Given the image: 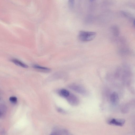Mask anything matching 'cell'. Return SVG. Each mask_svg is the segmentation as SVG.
<instances>
[{"instance_id":"cell-2","label":"cell","mask_w":135,"mask_h":135,"mask_svg":"<svg viewBox=\"0 0 135 135\" xmlns=\"http://www.w3.org/2000/svg\"><path fill=\"white\" fill-rule=\"evenodd\" d=\"M125 122V120L122 119H113L109 121L108 123L117 126L122 127L123 126Z\"/></svg>"},{"instance_id":"cell-10","label":"cell","mask_w":135,"mask_h":135,"mask_svg":"<svg viewBox=\"0 0 135 135\" xmlns=\"http://www.w3.org/2000/svg\"><path fill=\"white\" fill-rule=\"evenodd\" d=\"M113 31L114 34L116 35H118L119 34V30L116 27H114L113 28Z\"/></svg>"},{"instance_id":"cell-7","label":"cell","mask_w":135,"mask_h":135,"mask_svg":"<svg viewBox=\"0 0 135 135\" xmlns=\"http://www.w3.org/2000/svg\"><path fill=\"white\" fill-rule=\"evenodd\" d=\"M59 95L62 97L66 98L70 95L69 92L65 89H62L59 92Z\"/></svg>"},{"instance_id":"cell-1","label":"cell","mask_w":135,"mask_h":135,"mask_svg":"<svg viewBox=\"0 0 135 135\" xmlns=\"http://www.w3.org/2000/svg\"><path fill=\"white\" fill-rule=\"evenodd\" d=\"M96 36L95 32L82 31L79 33L78 38L82 42H87L94 39Z\"/></svg>"},{"instance_id":"cell-13","label":"cell","mask_w":135,"mask_h":135,"mask_svg":"<svg viewBox=\"0 0 135 135\" xmlns=\"http://www.w3.org/2000/svg\"><path fill=\"white\" fill-rule=\"evenodd\" d=\"M2 135H6V132L4 131H3L2 132Z\"/></svg>"},{"instance_id":"cell-9","label":"cell","mask_w":135,"mask_h":135,"mask_svg":"<svg viewBox=\"0 0 135 135\" xmlns=\"http://www.w3.org/2000/svg\"><path fill=\"white\" fill-rule=\"evenodd\" d=\"M9 100L12 103L15 104L17 102V98L15 97H11L10 98Z\"/></svg>"},{"instance_id":"cell-15","label":"cell","mask_w":135,"mask_h":135,"mask_svg":"<svg viewBox=\"0 0 135 135\" xmlns=\"http://www.w3.org/2000/svg\"><path fill=\"white\" fill-rule=\"evenodd\" d=\"M133 24H134V25L135 26V20H134V21L133 22Z\"/></svg>"},{"instance_id":"cell-11","label":"cell","mask_w":135,"mask_h":135,"mask_svg":"<svg viewBox=\"0 0 135 135\" xmlns=\"http://www.w3.org/2000/svg\"><path fill=\"white\" fill-rule=\"evenodd\" d=\"M57 110L58 112L61 113L65 114L66 113L65 111L61 109L58 108L57 109Z\"/></svg>"},{"instance_id":"cell-4","label":"cell","mask_w":135,"mask_h":135,"mask_svg":"<svg viewBox=\"0 0 135 135\" xmlns=\"http://www.w3.org/2000/svg\"><path fill=\"white\" fill-rule=\"evenodd\" d=\"M66 98L69 103L72 106H76L78 104L79 101L78 98L73 94H70Z\"/></svg>"},{"instance_id":"cell-16","label":"cell","mask_w":135,"mask_h":135,"mask_svg":"<svg viewBox=\"0 0 135 135\" xmlns=\"http://www.w3.org/2000/svg\"><path fill=\"white\" fill-rule=\"evenodd\" d=\"M50 135H54V134H51Z\"/></svg>"},{"instance_id":"cell-8","label":"cell","mask_w":135,"mask_h":135,"mask_svg":"<svg viewBox=\"0 0 135 135\" xmlns=\"http://www.w3.org/2000/svg\"><path fill=\"white\" fill-rule=\"evenodd\" d=\"M33 67L35 68L45 71H49L50 70V69L49 68L45 67H41L36 65H33Z\"/></svg>"},{"instance_id":"cell-14","label":"cell","mask_w":135,"mask_h":135,"mask_svg":"<svg viewBox=\"0 0 135 135\" xmlns=\"http://www.w3.org/2000/svg\"><path fill=\"white\" fill-rule=\"evenodd\" d=\"M64 132L66 134V135H72L70 133H69L67 131H64Z\"/></svg>"},{"instance_id":"cell-5","label":"cell","mask_w":135,"mask_h":135,"mask_svg":"<svg viewBox=\"0 0 135 135\" xmlns=\"http://www.w3.org/2000/svg\"><path fill=\"white\" fill-rule=\"evenodd\" d=\"M110 100L112 104L114 105L118 104L119 99L118 95L116 92H114L112 93L110 97Z\"/></svg>"},{"instance_id":"cell-3","label":"cell","mask_w":135,"mask_h":135,"mask_svg":"<svg viewBox=\"0 0 135 135\" xmlns=\"http://www.w3.org/2000/svg\"><path fill=\"white\" fill-rule=\"evenodd\" d=\"M69 88L83 95H86L87 94L86 90L84 88L76 85H71Z\"/></svg>"},{"instance_id":"cell-12","label":"cell","mask_w":135,"mask_h":135,"mask_svg":"<svg viewBox=\"0 0 135 135\" xmlns=\"http://www.w3.org/2000/svg\"><path fill=\"white\" fill-rule=\"evenodd\" d=\"M69 6L71 8L74 6V1H70L69 2Z\"/></svg>"},{"instance_id":"cell-6","label":"cell","mask_w":135,"mask_h":135,"mask_svg":"<svg viewBox=\"0 0 135 135\" xmlns=\"http://www.w3.org/2000/svg\"><path fill=\"white\" fill-rule=\"evenodd\" d=\"M12 61L15 64L19 66L24 68H28V66L27 65L18 60L13 59L12 60Z\"/></svg>"}]
</instances>
